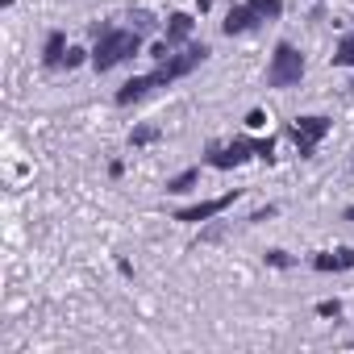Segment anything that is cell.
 I'll return each instance as SVG.
<instances>
[{
  "label": "cell",
  "instance_id": "1",
  "mask_svg": "<svg viewBox=\"0 0 354 354\" xmlns=\"http://www.w3.org/2000/svg\"><path fill=\"white\" fill-rule=\"evenodd\" d=\"M138 46H142V34L138 30H109L100 38V46L92 50V67L96 71H109V67L125 63L129 55H138Z\"/></svg>",
  "mask_w": 354,
  "mask_h": 354
},
{
  "label": "cell",
  "instance_id": "2",
  "mask_svg": "<svg viewBox=\"0 0 354 354\" xmlns=\"http://www.w3.org/2000/svg\"><path fill=\"white\" fill-rule=\"evenodd\" d=\"M205 59H209V46H188V50H180V55H167V59H158L150 84H154V88H158V84H171V80H180V75L196 71Z\"/></svg>",
  "mask_w": 354,
  "mask_h": 354
},
{
  "label": "cell",
  "instance_id": "3",
  "mask_svg": "<svg viewBox=\"0 0 354 354\" xmlns=\"http://www.w3.org/2000/svg\"><path fill=\"white\" fill-rule=\"evenodd\" d=\"M300 75H304V59H300V50L288 46V42H279L275 55H271V71H267V80H271L275 88H292V84H300Z\"/></svg>",
  "mask_w": 354,
  "mask_h": 354
},
{
  "label": "cell",
  "instance_id": "4",
  "mask_svg": "<svg viewBox=\"0 0 354 354\" xmlns=\"http://www.w3.org/2000/svg\"><path fill=\"white\" fill-rule=\"evenodd\" d=\"M325 133H329V121H325V117H300V121L292 125V138H296V146H300L304 158L317 150V142H321Z\"/></svg>",
  "mask_w": 354,
  "mask_h": 354
},
{
  "label": "cell",
  "instance_id": "5",
  "mask_svg": "<svg viewBox=\"0 0 354 354\" xmlns=\"http://www.w3.org/2000/svg\"><path fill=\"white\" fill-rule=\"evenodd\" d=\"M234 196H238V192H225V196H217V201H205V205H196V209H184V213H175V221H209V217L225 213V209L234 205Z\"/></svg>",
  "mask_w": 354,
  "mask_h": 354
},
{
  "label": "cell",
  "instance_id": "6",
  "mask_svg": "<svg viewBox=\"0 0 354 354\" xmlns=\"http://www.w3.org/2000/svg\"><path fill=\"white\" fill-rule=\"evenodd\" d=\"M246 150H254V146H250V142H234V146H213V150H209V162L225 171V167H238V162H246Z\"/></svg>",
  "mask_w": 354,
  "mask_h": 354
},
{
  "label": "cell",
  "instance_id": "7",
  "mask_svg": "<svg viewBox=\"0 0 354 354\" xmlns=\"http://www.w3.org/2000/svg\"><path fill=\"white\" fill-rule=\"evenodd\" d=\"M254 21H259V13H254L250 5H242V9H230V17H225V34H230V38H234V34H246Z\"/></svg>",
  "mask_w": 354,
  "mask_h": 354
},
{
  "label": "cell",
  "instance_id": "8",
  "mask_svg": "<svg viewBox=\"0 0 354 354\" xmlns=\"http://www.w3.org/2000/svg\"><path fill=\"white\" fill-rule=\"evenodd\" d=\"M317 271H350L354 267V250H333V254H317L313 259Z\"/></svg>",
  "mask_w": 354,
  "mask_h": 354
},
{
  "label": "cell",
  "instance_id": "9",
  "mask_svg": "<svg viewBox=\"0 0 354 354\" xmlns=\"http://www.w3.org/2000/svg\"><path fill=\"white\" fill-rule=\"evenodd\" d=\"M150 88H154V84H150V75H133V80H129V84H125V88L117 92V104H129V100H142V96H146Z\"/></svg>",
  "mask_w": 354,
  "mask_h": 354
},
{
  "label": "cell",
  "instance_id": "10",
  "mask_svg": "<svg viewBox=\"0 0 354 354\" xmlns=\"http://www.w3.org/2000/svg\"><path fill=\"white\" fill-rule=\"evenodd\" d=\"M188 34H192V17H188V13H175V17H171V26H167V46L184 42Z\"/></svg>",
  "mask_w": 354,
  "mask_h": 354
},
{
  "label": "cell",
  "instance_id": "11",
  "mask_svg": "<svg viewBox=\"0 0 354 354\" xmlns=\"http://www.w3.org/2000/svg\"><path fill=\"white\" fill-rule=\"evenodd\" d=\"M42 59H46L50 67L63 63V34H50V38H46V55H42Z\"/></svg>",
  "mask_w": 354,
  "mask_h": 354
},
{
  "label": "cell",
  "instance_id": "12",
  "mask_svg": "<svg viewBox=\"0 0 354 354\" xmlns=\"http://www.w3.org/2000/svg\"><path fill=\"white\" fill-rule=\"evenodd\" d=\"M196 180H201V171H184V175H175V180L167 184V192H188Z\"/></svg>",
  "mask_w": 354,
  "mask_h": 354
},
{
  "label": "cell",
  "instance_id": "13",
  "mask_svg": "<svg viewBox=\"0 0 354 354\" xmlns=\"http://www.w3.org/2000/svg\"><path fill=\"white\" fill-rule=\"evenodd\" d=\"M250 9H254L259 17H279V13H283L279 0H250Z\"/></svg>",
  "mask_w": 354,
  "mask_h": 354
},
{
  "label": "cell",
  "instance_id": "14",
  "mask_svg": "<svg viewBox=\"0 0 354 354\" xmlns=\"http://www.w3.org/2000/svg\"><path fill=\"white\" fill-rule=\"evenodd\" d=\"M333 63H337V67H354V38H342V46H337Z\"/></svg>",
  "mask_w": 354,
  "mask_h": 354
},
{
  "label": "cell",
  "instance_id": "15",
  "mask_svg": "<svg viewBox=\"0 0 354 354\" xmlns=\"http://www.w3.org/2000/svg\"><path fill=\"white\" fill-rule=\"evenodd\" d=\"M158 138V129L154 125H142V129H133V146H146V142H154Z\"/></svg>",
  "mask_w": 354,
  "mask_h": 354
},
{
  "label": "cell",
  "instance_id": "16",
  "mask_svg": "<svg viewBox=\"0 0 354 354\" xmlns=\"http://www.w3.org/2000/svg\"><path fill=\"white\" fill-rule=\"evenodd\" d=\"M129 21H133V30H138V34H146V30L154 26V21H150V13H133Z\"/></svg>",
  "mask_w": 354,
  "mask_h": 354
},
{
  "label": "cell",
  "instance_id": "17",
  "mask_svg": "<svg viewBox=\"0 0 354 354\" xmlns=\"http://www.w3.org/2000/svg\"><path fill=\"white\" fill-rule=\"evenodd\" d=\"M254 154L271 162V154H275V142H271V138H267V142H254Z\"/></svg>",
  "mask_w": 354,
  "mask_h": 354
},
{
  "label": "cell",
  "instance_id": "18",
  "mask_svg": "<svg viewBox=\"0 0 354 354\" xmlns=\"http://www.w3.org/2000/svg\"><path fill=\"white\" fill-rule=\"evenodd\" d=\"M317 313H321V317H337V313H342V304H337V300H321V304H317Z\"/></svg>",
  "mask_w": 354,
  "mask_h": 354
},
{
  "label": "cell",
  "instance_id": "19",
  "mask_svg": "<svg viewBox=\"0 0 354 354\" xmlns=\"http://www.w3.org/2000/svg\"><path fill=\"white\" fill-rule=\"evenodd\" d=\"M267 263H271V267H292V259H288L283 250H271V254H267Z\"/></svg>",
  "mask_w": 354,
  "mask_h": 354
},
{
  "label": "cell",
  "instance_id": "20",
  "mask_svg": "<svg viewBox=\"0 0 354 354\" xmlns=\"http://www.w3.org/2000/svg\"><path fill=\"white\" fill-rule=\"evenodd\" d=\"M63 63H67V67H80V63H84V50H67Z\"/></svg>",
  "mask_w": 354,
  "mask_h": 354
},
{
  "label": "cell",
  "instance_id": "21",
  "mask_svg": "<svg viewBox=\"0 0 354 354\" xmlns=\"http://www.w3.org/2000/svg\"><path fill=\"white\" fill-rule=\"evenodd\" d=\"M196 5H201V13H205V9H209V5H213V0H196Z\"/></svg>",
  "mask_w": 354,
  "mask_h": 354
},
{
  "label": "cell",
  "instance_id": "22",
  "mask_svg": "<svg viewBox=\"0 0 354 354\" xmlns=\"http://www.w3.org/2000/svg\"><path fill=\"white\" fill-rule=\"evenodd\" d=\"M346 221H354V209H346Z\"/></svg>",
  "mask_w": 354,
  "mask_h": 354
}]
</instances>
